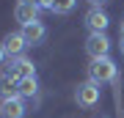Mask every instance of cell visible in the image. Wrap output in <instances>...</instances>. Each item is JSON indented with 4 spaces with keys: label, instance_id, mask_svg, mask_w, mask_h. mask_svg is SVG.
I'll use <instances>...</instances> for the list:
<instances>
[{
    "label": "cell",
    "instance_id": "cell-15",
    "mask_svg": "<svg viewBox=\"0 0 124 118\" xmlns=\"http://www.w3.org/2000/svg\"><path fill=\"white\" fill-rule=\"evenodd\" d=\"M88 3H91V8H99V6H105L108 0H88Z\"/></svg>",
    "mask_w": 124,
    "mask_h": 118
},
{
    "label": "cell",
    "instance_id": "cell-9",
    "mask_svg": "<svg viewBox=\"0 0 124 118\" xmlns=\"http://www.w3.org/2000/svg\"><path fill=\"white\" fill-rule=\"evenodd\" d=\"M14 96H19V80L3 71L0 74V99H14Z\"/></svg>",
    "mask_w": 124,
    "mask_h": 118
},
{
    "label": "cell",
    "instance_id": "cell-13",
    "mask_svg": "<svg viewBox=\"0 0 124 118\" xmlns=\"http://www.w3.org/2000/svg\"><path fill=\"white\" fill-rule=\"evenodd\" d=\"M6 58H8V52H6V47H3V41H0V66L6 63Z\"/></svg>",
    "mask_w": 124,
    "mask_h": 118
},
{
    "label": "cell",
    "instance_id": "cell-2",
    "mask_svg": "<svg viewBox=\"0 0 124 118\" xmlns=\"http://www.w3.org/2000/svg\"><path fill=\"white\" fill-rule=\"evenodd\" d=\"M99 99H102V91H99V83H94V80H85V83H80V85H77V91H75V102H77L80 107H85V110L97 107V104H99Z\"/></svg>",
    "mask_w": 124,
    "mask_h": 118
},
{
    "label": "cell",
    "instance_id": "cell-6",
    "mask_svg": "<svg viewBox=\"0 0 124 118\" xmlns=\"http://www.w3.org/2000/svg\"><path fill=\"white\" fill-rule=\"evenodd\" d=\"M28 107L22 96H14V99H3L0 102V118H25Z\"/></svg>",
    "mask_w": 124,
    "mask_h": 118
},
{
    "label": "cell",
    "instance_id": "cell-17",
    "mask_svg": "<svg viewBox=\"0 0 124 118\" xmlns=\"http://www.w3.org/2000/svg\"><path fill=\"white\" fill-rule=\"evenodd\" d=\"M19 3H36V6H39V0H19Z\"/></svg>",
    "mask_w": 124,
    "mask_h": 118
},
{
    "label": "cell",
    "instance_id": "cell-16",
    "mask_svg": "<svg viewBox=\"0 0 124 118\" xmlns=\"http://www.w3.org/2000/svg\"><path fill=\"white\" fill-rule=\"evenodd\" d=\"M119 49H121V55H124V36H121V44H119Z\"/></svg>",
    "mask_w": 124,
    "mask_h": 118
},
{
    "label": "cell",
    "instance_id": "cell-11",
    "mask_svg": "<svg viewBox=\"0 0 124 118\" xmlns=\"http://www.w3.org/2000/svg\"><path fill=\"white\" fill-rule=\"evenodd\" d=\"M19 96L22 99H39V80L36 77H25V80H19Z\"/></svg>",
    "mask_w": 124,
    "mask_h": 118
},
{
    "label": "cell",
    "instance_id": "cell-18",
    "mask_svg": "<svg viewBox=\"0 0 124 118\" xmlns=\"http://www.w3.org/2000/svg\"><path fill=\"white\" fill-rule=\"evenodd\" d=\"M119 33H121V36H124V19H121V28H119Z\"/></svg>",
    "mask_w": 124,
    "mask_h": 118
},
{
    "label": "cell",
    "instance_id": "cell-10",
    "mask_svg": "<svg viewBox=\"0 0 124 118\" xmlns=\"http://www.w3.org/2000/svg\"><path fill=\"white\" fill-rule=\"evenodd\" d=\"M22 33H25V39H28V44H41L47 39V28L41 25V22H33V25H28V28H22Z\"/></svg>",
    "mask_w": 124,
    "mask_h": 118
},
{
    "label": "cell",
    "instance_id": "cell-12",
    "mask_svg": "<svg viewBox=\"0 0 124 118\" xmlns=\"http://www.w3.org/2000/svg\"><path fill=\"white\" fill-rule=\"evenodd\" d=\"M75 6H77V0H53V8H50V11L63 17V14H72V11H75Z\"/></svg>",
    "mask_w": 124,
    "mask_h": 118
},
{
    "label": "cell",
    "instance_id": "cell-8",
    "mask_svg": "<svg viewBox=\"0 0 124 118\" xmlns=\"http://www.w3.org/2000/svg\"><path fill=\"white\" fill-rule=\"evenodd\" d=\"M108 14L102 11V8H91L88 14H85V28H88L91 33H105V28H108Z\"/></svg>",
    "mask_w": 124,
    "mask_h": 118
},
{
    "label": "cell",
    "instance_id": "cell-3",
    "mask_svg": "<svg viewBox=\"0 0 124 118\" xmlns=\"http://www.w3.org/2000/svg\"><path fill=\"white\" fill-rule=\"evenodd\" d=\"M85 52H88V58H108V52H110V39L105 33H88Z\"/></svg>",
    "mask_w": 124,
    "mask_h": 118
},
{
    "label": "cell",
    "instance_id": "cell-5",
    "mask_svg": "<svg viewBox=\"0 0 124 118\" xmlns=\"http://www.w3.org/2000/svg\"><path fill=\"white\" fill-rule=\"evenodd\" d=\"M39 6L36 3H17V8H14V19L19 22L22 28H28V25H33V22H39Z\"/></svg>",
    "mask_w": 124,
    "mask_h": 118
},
{
    "label": "cell",
    "instance_id": "cell-7",
    "mask_svg": "<svg viewBox=\"0 0 124 118\" xmlns=\"http://www.w3.org/2000/svg\"><path fill=\"white\" fill-rule=\"evenodd\" d=\"M3 47H6V52H8L11 58H17V55H22L25 47H31V44H28V39H25L22 30H14V33H8L3 39Z\"/></svg>",
    "mask_w": 124,
    "mask_h": 118
},
{
    "label": "cell",
    "instance_id": "cell-4",
    "mask_svg": "<svg viewBox=\"0 0 124 118\" xmlns=\"http://www.w3.org/2000/svg\"><path fill=\"white\" fill-rule=\"evenodd\" d=\"M6 71H8L11 77H17V80H25V77H36V66L31 58H25V55H17V58H11V63L6 66Z\"/></svg>",
    "mask_w": 124,
    "mask_h": 118
},
{
    "label": "cell",
    "instance_id": "cell-14",
    "mask_svg": "<svg viewBox=\"0 0 124 118\" xmlns=\"http://www.w3.org/2000/svg\"><path fill=\"white\" fill-rule=\"evenodd\" d=\"M39 8H47L50 11V8H53V0H39Z\"/></svg>",
    "mask_w": 124,
    "mask_h": 118
},
{
    "label": "cell",
    "instance_id": "cell-1",
    "mask_svg": "<svg viewBox=\"0 0 124 118\" xmlns=\"http://www.w3.org/2000/svg\"><path fill=\"white\" fill-rule=\"evenodd\" d=\"M88 80L105 85V83H113L116 80V63L110 58H91L88 63Z\"/></svg>",
    "mask_w": 124,
    "mask_h": 118
}]
</instances>
